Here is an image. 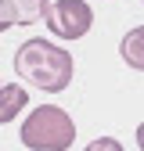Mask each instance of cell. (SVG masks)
<instances>
[{
    "label": "cell",
    "instance_id": "6da1fadb",
    "mask_svg": "<svg viewBox=\"0 0 144 151\" xmlns=\"http://www.w3.org/2000/svg\"><path fill=\"white\" fill-rule=\"evenodd\" d=\"M14 72L22 76L25 83H32L36 90L47 93H61L72 83V72H76V61L72 54L50 40H25L14 50Z\"/></svg>",
    "mask_w": 144,
    "mask_h": 151
},
{
    "label": "cell",
    "instance_id": "7a4b0ae2",
    "mask_svg": "<svg viewBox=\"0 0 144 151\" xmlns=\"http://www.w3.org/2000/svg\"><path fill=\"white\" fill-rule=\"evenodd\" d=\"M18 137L29 151H68L72 140H76V126H72V115L58 104H40L32 108Z\"/></svg>",
    "mask_w": 144,
    "mask_h": 151
},
{
    "label": "cell",
    "instance_id": "3957f363",
    "mask_svg": "<svg viewBox=\"0 0 144 151\" xmlns=\"http://www.w3.org/2000/svg\"><path fill=\"white\" fill-rule=\"evenodd\" d=\"M43 18H47V29L58 40H79L94 25V11H90L86 0H54Z\"/></svg>",
    "mask_w": 144,
    "mask_h": 151
},
{
    "label": "cell",
    "instance_id": "277c9868",
    "mask_svg": "<svg viewBox=\"0 0 144 151\" xmlns=\"http://www.w3.org/2000/svg\"><path fill=\"white\" fill-rule=\"evenodd\" d=\"M119 54H122V61L130 65V68L144 72V25H137V29H130V32L122 36Z\"/></svg>",
    "mask_w": 144,
    "mask_h": 151
},
{
    "label": "cell",
    "instance_id": "5b68a950",
    "mask_svg": "<svg viewBox=\"0 0 144 151\" xmlns=\"http://www.w3.org/2000/svg\"><path fill=\"white\" fill-rule=\"evenodd\" d=\"M25 104H29V93H25L22 86H14V83L0 86V126H7Z\"/></svg>",
    "mask_w": 144,
    "mask_h": 151
},
{
    "label": "cell",
    "instance_id": "8992f818",
    "mask_svg": "<svg viewBox=\"0 0 144 151\" xmlns=\"http://www.w3.org/2000/svg\"><path fill=\"white\" fill-rule=\"evenodd\" d=\"M50 0H14V25H29V22H40L47 14Z\"/></svg>",
    "mask_w": 144,
    "mask_h": 151
},
{
    "label": "cell",
    "instance_id": "52a82bcc",
    "mask_svg": "<svg viewBox=\"0 0 144 151\" xmlns=\"http://www.w3.org/2000/svg\"><path fill=\"white\" fill-rule=\"evenodd\" d=\"M83 151H122V144L115 137H97V140H90Z\"/></svg>",
    "mask_w": 144,
    "mask_h": 151
},
{
    "label": "cell",
    "instance_id": "ba28073f",
    "mask_svg": "<svg viewBox=\"0 0 144 151\" xmlns=\"http://www.w3.org/2000/svg\"><path fill=\"white\" fill-rule=\"evenodd\" d=\"M14 25V0H0V32Z\"/></svg>",
    "mask_w": 144,
    "mask_h": 151
},
{
    "label": "cell",
    "instance_id": "9c48e42d",
    "mask_svg": "<svg viewBox=\"0 0 144 151\" xmlns=\"http://www.w3.org/2000/svg\"><path fill=\"white\" fill-rule=\"evenodd\" d=\"M137 147H140V151H144V122H140V126H137Z\"/></svg>",
    "mask_w": 144,
    "mask_h": 151
},
{
    "label": "cell",
    "instance_id": "30bf717a",
    "mask_svg": "<svg viewBox=\"0 0 144 151\" xmlns=\"http://www.w3.org/2000/svg\"><path fill=\"white\" fill-rule=\"evenodd\" d=\"M140 4H144V0H140Z\"/></svg>",
    "mask_w": 144,
    "mask_h": 151
}]
</instances>
